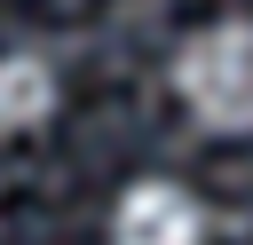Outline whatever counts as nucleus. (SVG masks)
I'll use <instances>...</instances> for the list:
<instances>
[{
  "mask_svg": "<svg viewBox=\"0 0 253 245\" xmlns=\"http://www.w3.org/2000/svg\"><path fill=\"white\" fill-rule=\"evenodd\" d=\"M182 103L213 134H253V24H213L174 55Z\"/></svg>",
  "mask_w": 253,
  "mask_h": 245,
  "instance_id": "obj_1",
  "label": "nucleus"
},
{
  "mask_svg": "<svg viewBox=\"0 0 253 245\" xmlns=\"http://www.w3.org/2000/svg\"><path fill=\"white\" fill-rule=\"evenodd\" d=\"M111 245H206V213L174 182H134L111 213Z\"/></svg>",
  "mask_w": 253,
  "mask_h": 245,
  "instance_id": "obj_2",
  "label": "nucleus"
},
{
  "mask_svg": "<svg viewBox=\"0 0 253 245\" xmlns=\"http://www.w3.org/2000/svg\"><path fill=\"white\" fill-rule=\"evenodd\" d=\"M55 111V71L40 55H0V134H32Z\"/></svg>",
  "mask_w": 253,
  "mask_h": 245,
  "instance_id": "obj_3",
  "label": "nucleus"
}]
</instances>
